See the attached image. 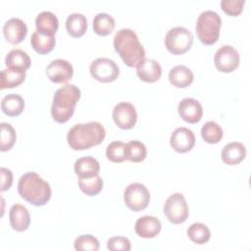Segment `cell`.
Here are the masks:
<instances>
[{
	"instance_id": "19",
	"label": "cell",
	"mask_w": 251,
	"mask_h": 251,
	"mask_svg": "<svg viewBox=\"0 0 251 251\" xmlns=\"http://www.w3.org/2000/svg\"><path fill=\"white\" fill-rule=\"evenodd\" d=\"M75 175L80 178L92 177L99 175L100 164L92 156H84L76 159L74 164Z\"/></svg>"
},
{
	"instance_id": "34",
	"label": "cell",
	"mask_w": 251,
	"mask_h": 251,
	"mask_svg": "<svg viewBox=\"0 0 251 251\" xmlns=\"http://www.w3.org/2000/svg\"><path fill=\"white\" fill-rule=\"evenodd\" d=\"M1 127V144H0V150L2 152L10 150L15 142H16V131L14 127L8 124V123H1L0 124Z\"/></svg>"
},
{
	"instance_id": "3",
	"label": "cell",
	"mask_w": 251,
	"mask_h": 251,
	"mask_svg": "<svg viewBox=\"0 0 251 251\" xmlns=\"http://www.w3.org/2000/svg\"><path fill=\"white\" fill-rule=\"evenodd\" d=\"M18 192L22 198L34 206H43L51 198L50 184L35 172H27L20 177Z\"/></svg>"
},
{
	"instance_id": "33",
	"label": "cell",
	"mask_w": 251,
	"mask_h": 251,
	"mask_svg": "<svg viewBox=\"0 0 251 251\" xmlns=\"http://www.w3.org/2000/svg\"><path fill=\"white\" fill-rule=\"evenodd\" d=\"M106 156L108 160L114 163H122L126 160V143L120 140L112 141L106 148Z\"/></svg>"
},
{
	"instance_id": "14",
	"label": "cell",
	"mask_w": 251,
	"mask_h": 251,
	"mask_svg": "<svg viewBox=\"0 0 251 251\" xmlns=\"http://www.w3.org/2000/svg\"><path fill=\"white\" fill-rule=\"evenodd\" d=\"M177 112L180 118L189 124L198 123L203 116V109L199 101L190 97L183 98L178 103Z\"/></svg>"
},
{
	"instance_id": "31",
	"label": "cell",
	"mask_w": 251,
	"mask_h": 251,
	"mask_svg": "<svg viewBox=\"0 0 251 251\" xmlns=\"http://www.w3.org/2000/svg\"><path fill=\"white\" fill-rule=\"evenodd\" d=\"M126 160L134 163L143 161L147 155V149L144 143L139 140H130L126 144Z\"/></svg>"
},
{
	"instance_id": "36",
	"label": "cell",
	"mask_w": 251,
	"mask_h": 251,
	"mask_svg": "<svg viewBox=\"0 0 251 251\" xmlns=\"http://www.w3.org/2000/svg\"><path fill=\"white\" fill-rule=\"evenodd\" d=\"M245 4V0H222V9L229 16H238Z\"/></svg>"
},
{
	"instance_id": "7",
	"label": "cell",
	"mask_w": 251,
	"mask_h": 251,
	"mask_svg": "<svg viewBox=\"0 0 251 251\" xmlns=\"http://www.w3.org/2000/svg\"><path fill=\"white\" fill-rule=\"evenodd\" d=\"M164 214L173 224L177 225L185 222L189 215V209L184 196L179 192L170 195L164 205Z\"/></svg>"
},
{
	"instance_id": "2",
	"label": "cell",
	"mask_w": 251,
	"mask_h": 251,
	"mask_svg": "<svg viewBox=\"0 0 251 251\" xmlns=\"http://www.w3.org/2000/svg\"><path fill=\"white\" fill-rule=\"evenodd\" d=\"M105 135V128L99 122L76 124L69 129L67 141L74 150H85L100 144Z\"/></svg>"
},
{
	"instance_id": "22",
	"label": "cell",
	"mask_w": 251,
	"mask_h": 251,
	"mask_svg": "<svg viewBox=\"0 0 251 251\" xmlns=\"http://www.w3.org/2000/svg\"><path fill=\"white\" fill-rule=\"evenodd\" d=\"M36 30L45 34L55 35L58 27L59 21L54 13L50 11H42L35 18Z\"/></svg>"
},
{
	"instance_id": "12",
	"label": "cell",
	"mask_w": 251,
	"mask_h": 251,
	"mask_svg": "<svg viewBox=\"0 0 251 251\" xmlns=\"http://www.w3.org/2000/svg\"><path fill=\"white\" fill-rule=\"evenodd\" d=\"M46 75L55 83H65L74 75L72 64L64 59H55L46 67Z\"/></svg>"
},
{
	"instance_id": "29",
	"label": "cell",
	"mask_w": 251,
	"mask_h": 251,
	"mask_svg": "<svg viewBox=\"0 0 251 251\" xmlns=\"http://www.w3.org/2000/svg\"><path fill=\"white\" fill-rule=\"evenodd\" d=\"M224 135L223 128L214 121L206 122L201 127V136L207 143H218Z\"/></svg>"
},
{
	"instance_id": "32",
	"label": "cell",
	"mask_w": 251,
	"mask_h": 251,
	"mask_svg": "<svg viewBox=\"0 0 251 251\" xmlns=\"http://www.w3.org/2000/svg\"><path fill=\"white\" fill-rule=\"evenodd\" d=\"M78 186L80 190L86 195L94 196L102 190L103 180L99 175L92 177H86V178L78 177Z\"/></svg>"
},
{
	"instance_id": "10",
	"label": "cell",
	"mask_w": 251,
	"mask_h": 251,
	"mask_svg": "<svg viewBox=\"0 0 251 251\" xmlns=\"http://www.w3.org/2000/svg\"><path fill=\"white\" fill-rule=\"evenodd\" d=\"M238 51L231 45H223L214 55L216 68L223 73H231L239 66Z\"/></svg>"
},
{
	"instance_id": "16",
	"label": "cell",
	"mask_w": 251,
	"mask_h": 251,
	"mask_svg": "<svg viewBox=\"0 0 251 251\" xmlns=\"http://www.w3.org/2000/svg\"><path fill=\"white\" fill-rule=\"evenodd\" d=\"M162 225L160 220L154 216H142L137 219L134 230L137 235L143 238H153L161 231Z\"/></svg>"
},
{
	"instance_id": "35",
	"label": "cell",
	"mask_w": 251,
	"mask_h": 251,
	"mask_svg": "<svg viewBox=\"0 0 251 251\" xmlns=\"http://www.w3.org/2000/svg\"><path fill=\"white\" fill-rule=\"evenodd\" d=\"M75 250H90L97 251L99 250L100 243L96 237L91 234H82L75 238L74 243Z\"/></svg>"
},
{
	"instance_id": "4",
	"label": "cell",
	"mask_w": 251,
	"mask_h": 251,
	"mask_svg": "<svg viewBox=\"0 0 251 251\" xmlns=\"http://www.w3.org/2000/svg\"><path fill=\"white\" fill-rule=\"evenodd\" d=\"M81 95L80 89L72 83L58 88L53 96L51 115L59 124L66 123L74 115L75 105Z\"/></svg>"
},
{
	"instance_id": "26",
	"label": "cell",
	"mask_w": 251,
	"mask_h": 251,
	"mask_svg": "<svg viewBox=\"0 0 251 251\" xmlns=\"http://www.w3.org/2000/svg\"><path fill=\"white\" fill-rule=\"evenodd\" d=\"M5 64L8 68L26 71L30 67L31 61L27 53L24 50L13 49L6 55Z\"/></svg>"
},
{
	"instance_id": "17",
	"label": "cell",
	"mask_w": 251,
	"mask_h": 251,
	"mask_svg": "<svg viewBox=\"0 0 251 251\" xmlns=\"http://www.w3.org/2000/svg\"><path fill=\"white\" fill-rule=\"evenodd\" d=\"M136 74L145 82H155L162 75V67L156 60L144 58L136 66Z\"/></svg>"
},
{
	"instance_id": "8",
	"label": "cell",
	"mask_w": 251,
	"mask_h": 251,
	"mask_svg": "<svg viewBox=\"0 0 251 251\" xmlns=\"http://www.w3.org/2000/svg\"><path fill=\"white\" fill-rule=\"evenodd\" d=\"M124 200L126 205L132 211H141L145 209L150 201V193L145 185L139 182H133L126 186L124 191Z\"/></svg>"
},
{
	"instance_id": "6",
	"label": "cell",
	"mask_w": 251,
	"mask_h": 251,
	"mask_svg": "<svg viewBox=\"0 0 251 251\" xmlns=\"http://www.w3.org/2000/svg\"><path fill=\"white\" fill-rule=\"evenodd\" d=\"M193 43V34L183 26H175L165 36L166 48L174 55H180L187 52Z\"/></svg>"
},
{
	"instance_id": "24",
	"label": "cell",
	"mask_w": 251,
	"mask_h": 251,
	"mask_svg": "<svg viewBox=\"0 0 251 251\" xmlns=\"http://www.w3.org/2000/svg\"><path fill=\"white\" fill-rule=\"evenodd\" d=\"M25 108L24 98L15 93H10L5 95L1 101L2 112L10 117L19 116Z\"/></svg>"
},
{
	"instance_id": "15",
	"label": "cell",
	"mask_w": 251,
	"mask_h": 251,
	"mask_svg": "<svg viewBox=\"0 0 251 251\" xmlns=\"http://www.w3.org/2000/svg\"><path fill=\"white\" fill-rule=\"evenodd\" d=\"M3 33L8 42L18 44L25 39L27 33V26L23 20L19 18H11L4 24Z\"/></svg>"
},
{
	"instance_id": "11",
	"label": "cell",
	"mask_w": 251,
	"mask_h": 251,
	"mask_svg": "<svg viewBox=\"0 0 251 251\" xmlns=\"http://www.w3.org/2000/svg\"><path fill=\"white\" fill-rule=\"evenodd\" d=\"M112 116L115 124L122 129L133 127L137 121L135 107L129 102H120L116 104L113 108Z\"/></svg>"
},
{
	"instance_id": "21",
	"label": "cell",
	"mask_w": 251,
	"mask_h": 251,
	"mask_svg": "<svg viewBox=\"0 0 251 251\" xmlns=\"http://www.w3.org/2000/svg\"><path fill=\"white\" fill-rule=\"evenodd\" d=\"M194 75L192 71L184 65H176L171 69L169 73L170 82L179 88H184L189 86L193 81Z\"/></svg>"
},
{
	"instance_id": "18",
	"label": "cell",
	"mask_w": 251,
	"mask_h": 251,
	"mask_svg": "<svg viewBox=\"0 0 251 251\" xmlns=\"http://www.w3.org/2000/svg\"><path fill=\"white\" fill-rule=\"evenodd\" d=\"M9 220L13 229L17 231H24L27 229L30 224V215L26 207L17 203L10 208Z\"/></svg>"
},
{
	"instance_id": "25",
	"label": "cell",
	"mask_w": 251,
	"mask_h": 251,
	"mask_svg": "<svg viewBox=\"0 0 251 251\" xmlns=\"http://www.w3.org/2000/svg\"><path fill=\"white\" fill-rule=\"evenodd\" d=\"M55 36L35 30L30 37L32 48L39 54H47L55 47Z\"/></svg>"
},
{
	"instance_id": "9",
	"label": "cell",
	"mask_w": 251,
	"mask_h": 251,
	"mask_svg": "<svg viewBox=\"0 0 251 251\" xmlns=\"http://www.w3.org/2000/svg\"><path fill=\"white\" fill-rule=\"evenodd\" d=\"M91 75L100 82L114 81L120 74V70L115 61L109 58H97L89 66Z\"/></svg>"
},
{
	"instance_id": "5",
	"label": "cell",
	"mask_w": 251,
	"mask_h": 251,
	"mask_svg": "<svg viewBox=\"0 0 251 251\" xmlns=\"http://www.w3.org/2000/svg\"><path fill=\"white\" fill-rule=\"evenodd\" d=\"M222 19L220 15L212 10L202 12L196 21V34L198 39L205 45L216 43L220 36Z\"/></svg>"
},
{
	"instance_id": "20",
	"label": "cell",
	"mask_w": 251,
	"mask_h": 251,
	"mask_svg": "<svg viewBox=\"0 0 251 251\" xmlns=\"http://www.w3.org/2000/svg\"><path fill=\"white\" fill-rule=\"evenodd\" d=\"M246 156V148L240 142H229L222 150L221 157L224 163L227 165H237Z\"/></svg>"
},
{
	"instance_id": "30",
	"label": "cell",
	"mask_w": 251,
	"mask_h": 251,
	"mask_svg": "<svg viewBox=\"0 0 251 251\" xmlns=\"http://www.w3.org/2000/svg\"><path fill=\"white\" fill-rule=\"evenodd\" d=\"M187 235L196 244H205L209 241L211 232L209 227L202 223H193L187 228Z\"/></svg>"
},
{
	"instance_id": "23",
	"label": "cell",
	"mask_w": 251,
	"mask_h": 251,
	"mask_svg": "<svg viewBox=\"0 0 251 251\" xmlns=\"http://www.w3.org/2000/svg\"><path fill=\"white\" fill-rule=\"evenodd\" d=\"M87 28L86 17L81 13H73L66 20V29L75 38L82 36Z\"/></svg>"
},
{
	"instance_id": "13",
	"label": "cell",
	"mask_w": 251,
	"mask_h": 251,
	"mask_svg": "<svg viewBox=\"0 0 251 251\" xmlns=\"http://www.w3.org/2000/svg\"><path fill=\"white\" fill-rule=\"evenodd\" d=\"M170 143L173 149L176 152L185 153L193 148L195 144V135L191 129L180 126L176 128L171 134Z\"/></svg>"
},
{
	"instance_id": "37",
	"label": "cell",
	"mask_w": 251,
	"mask_h": 251,
	"mask_svg": "<svg viewBox=\"0 0 251 251\" xmlns=\"http://www.w3.org/2000/svg\"><path fill=\"white\" fill-rule=\"evenodd\" d=\"M107 248L112 251H129L131 248L130 241L125 236H114L108 239Z\"/></svg>"
},
{
	"instance_id": "38",
	"label": "cell",
	"mask_w": 251,
	"mask_h": 251,
	"mask_svg": "<svg viewBox=\"0 0 251 251\" xmlns=\"http://www.w3.org/2000/svg\"><path fill=\"white\" fill-rule=\"evenodd\" d=\"M0 175H1V191L8 190L13 182V173L11 170L2 167L0 169Z\"/></svg>"
},
{
	"instance_id": "28",
	"label": "cell",
	"mask_w": 251,
	"mask_h": 251,
	"mask_svg": "<svg viewBox=\"0 0 251 251\" xmlns=\"http://www.w3.org/2000/svg\"><path fill=\"white\" fill-rule=\"evenodd\" d=\"M115 19L107 13H98L93 19V29L98 35H109L115 28Z\"/></svg>"
},
{
	"instance_id": "27",
	"label": "cell",
	"mask_w": 251,
	"mask_h": 251,
	"mask_svg": "<svg viewBox=\"0 0 251 251\" xmlns=\"http://www.w3.org/2000/svg\"><path fill=\"white\" fill-rule=\"evenodd\" d=\"M25 78V71L8 68L1 72V89L13 88L20 85Z\"/></svg>"
},
{
	"instance_id": "1",
	"label": "cell",
	"mask_w": 251,
	"mask_h": 251,
	"mask_svg": "<svg viewBox=\"0 0 251 251\" xmlns=\"http://www.w3.org/2000/svg\"><path fill=\"white\" fill-rule=\"evenodd\" d=\"M114 48L124 63L128 67H136L145 58V50L135 31L121 28L115 33Z\"/></svg>"
}]
</instances>
